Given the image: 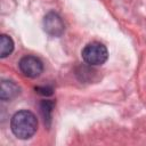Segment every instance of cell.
I'll return each instance as SVG.
<instances>
[{"mask_svg":"<svg viewBox=\"0 0 146 146\" xmlns=\"http://www.w3.org/2000/svg\"><path fill=\"white\" fill-rule=\"evenodd\" d=\"M35 91L40 95H43V96H49L52 94L54 89L51 87H36L35 88Z\"/></svg>","mask_w":146,"mask_h":146,"instance_id":"8","label":"cell"},{"mask_svg":"<svg viewBox=\"0 0 146 146\" xmlns=\"http://www.w3.org/2000/svg\"><path fill=\"white\" fill-rule=\"evenodd\" d=\"M54 105H55V103L52 100H42L40 104L41 114L43 116L44 122H48V124L50 123V120H51V113H52Z\"/></svg>","mask_w":146,"mask_h":146,"instance_id":"7","label":"cell"},{"mask_svg":"<svg viewBox=\"0 0 146 146\" xmlns=\"http://www.w3.org/2000/svg\"><path fill=\"white\" fill-rule=\"evenodd\" d=\"M43 29L50 36H60L65 31V25L62 17L54 11L48 13L43 18Z\"/></svg>","mask_w":146,"mask_h":146,"instance_id":"4","label":"cell"},{"mask_svg":"<svg viewBox=\"0 0 146 146\" xmlns=\"http://www.w3.org/2000/svg\"><path fill=\"white\" fill-rule=\"evenodd\" d=\"M21 92V88L11 80H2L0 84V98L1 100H11L16 98Z\"/></svg>","mask_w":146,"mask_h":146,"instance_id":"5","label":"cell"},{"mask_svg":"<svg viewBox=\"0 0 146 146\" xmlns=\"http://www.w3.org/2000/svg\"><path fill=\"white\" fill-rule=\"evenodd\" d=\"M14 50V41L7 34L0 35V57L6 58L9 56Z\"/></svg>","mask_w":146,"mask_h":146,"instance_id":"6","label":"cell"},{"mask_svg":"<svg viewBox=\"0 0 146 146\" xmlns=\"http://www.w3.org/2000/svg\"><path fill=\"white\" fill-rule=\"evenodd\" d=\"M10 129L18 139H30L38 129V119L31 111H18L10 119Z\"/></svg>","mask_w":146,"mask_h":146,"instance_id":"1","label":"cell"},{"mask_svg":"<svg viewBox=\"0 0 146 146\" xmlns=\"http://www.w3.org/2000/svg\"><path fill=\"white\" fill-rule=\"evenodd\" d=\"M82 59L89 66H98L104 64L108 58L107 48L100 42H90L82 49Z\"/></svg>","mask_w":146,"mask_h":146,"instance_id":"2","label":"cell"},{"mask_svg":"<svg viewBox=\"0 0 146 146\" xmlns=\"http://www.w3.org/2000/svg\"><path fill=\"white\" fill-rule=\"evenodd\" d=\"M18 67L25 76L34 79V78H38L42 73L43 63L36 56L27 55L21 58V60L18 62Z\"/></svg>","mask_w":146,"mask_h":146,"instance_id":"3","label":"cell"}]
</instances>
